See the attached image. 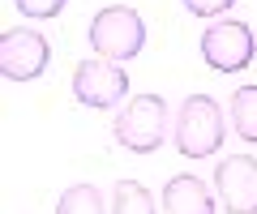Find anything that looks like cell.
<instances>
[{"mask_svg": "<svg viewBox=\"0 0 257 214\" xmlns=\"http://www.w3.org/2000/svg\"><path fill=\"white\" fill-rule=\"evenodd\" d=\"M111 214H159L155 193L142 180H116L111 184Z\"/></svg>", "mask_w": 257, "mask_h": 214, "instance_id": "obj_9", "label": "cell"}, {"mask_svg": "<svg viewBox=\"0 0 257 214\" xmlns=\"http://www.w3.org/2000/svg\"><path fill=\"white\" fill-rule=\"evenodd\" d=\"M163 214H219V205H214V193L202 176L180 171L163 184Z\"/></svg>", "mask_w": 257, "mask_h": 214, "instance_id": "obj_8", "label": "cell"}, {"mask_svg": "<svg viewBox=\"0 0 257 214\" xmlns=\"http://www.w3.org/2000/svg\"><path fill=\"white\" fill-rule=\"evenodd\" d=\"M86 39H90L94 56L124 65V60L142 56V47H146V22H142L138 9H128V5H107V9H99L90 18Z\"/></svg>", "mask_w": 257, "mask_h": 214, "instance_id": "obj_3", "label": "cell"}, {"mask_svg": "<svg viewBox=\"0 0 257 214\" xmlns=\"http://www.w3.org/2000/svg\"><path fill=\"white\" fill-rule=\"evenodd\" d=\"M111 201H103V193L94 184H69L56 201V214H107Z\"/></svg>", "mask_w": 257, "mask_h": 214, "instance_id": "obj_11", "label": "cell"}, {"mask_svg": "<svg viewBox=\"0 0 257 214\" xmlns=\"http://www.w3.org/2000/svg\"><path fill=\"white\" fill-rule=\"evenodd\" d=\"M257 56V39L253 26L244 22H210L202 35V60L214 69V73H244Z\"/></svg>", "mask_w": 257, "mask_h": 214, "instance_id": "obj_4", "label": "cell"}, {"mask_svg": "<svg viewBox=\"0 0 257 214\" xmlns=\"http://www.w3.org/2000/svg\"><path fill=\"white\" fill-rule=\"evenodd\" d=\"M223 133H227V116L210 94H189V99L176 107L172 120V146L184 158H210L219 154Z\"/></svg>", "mask_w": 257, "mask_h": 214, "instance_id": "obj_2", "label": "cell"}, {"mask_svg": "<svg viewBox=\"0 0 257 214\" xmlns=\"http://www.w3.org/2000/svg\"><path fill=\"white\" fill-rule=\"evenodd\" d=\"M180 5L193 13V18H219V13H227L236 0H180Z\"/></svg>", "mask_w": 257, "mask_h": 214, "instance_id": "obj_13", "label": "cell"}, {"mask_svg": "<svg viewBox=\"0 0 257 214\" xmlns=\"http://www.w3.org/2000/svg\"><path fill=\"white\" fill-rule=\"evenodd\" d=\"M214 193L227 214H257V158L231 154L214 163Z\"/></svg>", "mask_w": 257, "mask_h": 214, "instance_id": "obj_7", "label": "cell"}, {"mask_svg": "<svg viewBox=\"0 0 257 214\" xmlns=\"http://www.w3.org/2000/svg\"><path fill=\"white\" fill-rule=\"evenodd\" d=\"M167 133H172V112L163 94H128L111 124L116 146H124L128 154H155L167 141Z\"/></svg>", "mask_w": 257, "mask_h": 214, "instance_id": "obj_1", "label": "cell"}, {"mask_svg": "<svg viewBox=\"0 0 257 214\" xmlns=\"http://www.w3.org/2000/svg\"><path fill=\"white\" fill-rule=\"evenodd\" d=\"M128 94V73L120 69V60L90 56L73 69V99L90 112H107L116 103H124Z\"/></svg>", "mask_w": 257, "mask_h": 214, "instance_id": "obj_5", "label": "cell"}, {"mask_svg": "<svg viewBox=\"0 0 257 214\" xmlns=\"http://www.w3.org/2000/svg\"><path fill=\"white\" fill-rule=\"evenodd\" d=\"M47 60H52V43L30 26H13L0 35V73L9 82H35L43 77Z\"/></svg>", "mask_w": 257, "mask_h": 214, "instance_id": "obj_6", "label": "cell"}, {"mask_svg": "<svg viewBox=\"0 0 257 214\" xmlns=\"http://www.w3.org/2000/svg\"><path fill=\"white\" fill-rule=\"evenodd\" d=\"M69 0H13V9L30 22H47V18H60V9Z\"/></svg>", "mask_w": 257, "mask_h": 214, "instance_id": "obj_12", "label": "cell"}, {"mask_svg": "<svg viewBox=\"0 0 257 214\" xmlns=\"http://www.w3.org/2000/svg\"><path fill=\"white\" fill-rule=\"evenodd\" d=\"M231 133L257 146V86H240L231 94Z\"/></svg>", "mask_w": 257, "mask_h": 214, "instance_id": "obj_10", "label": "cell"}]
</instances>
